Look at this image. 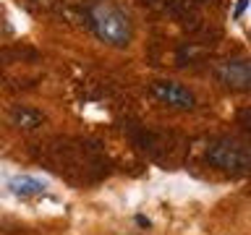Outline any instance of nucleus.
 <instances>
[{"instance_id":"39448f33","label":"nucleus","mask_w":251,"mask_h":235,"mask_svg":"<svg viewBox=\"0 0 251 235\" xmlns=\"http://www.w3.org/2000/svg\"><path fill=\"white\" fill-rule=\"evenodd\" d=\"M8 188H11L13 196H21V199H29V196H39L45 191V183H39L37 178L29 175H16L8 180Z\"/></svg>"},{"instance_id":"7ed1b4c3","label":"nucleus","mask_w":251,"mask_h":235,"mask_svg":"<svg viewBox=\"0 0 251 235\" xmlns=\"http://www.w3.org/2000/svg\"><path fill=\"white\" fill-rule=\"evenodd\" d=\"M149 89H152V97L157 102H162L165 107H173V110H194V105H196L194 92H188L183 84L170 81V78H160V81H154Z\"/></svg>"},{"instance_id":"f257e3e1","label":"nucleus","mask_w":251,"mask_h":235,"mask_svg":"<svg viewBox=\"0 0 251 235\" xmlns=\"http://www.w3.org/2000/svg\"><path fill=\"white\" fill-rule=\"evenodd\" d=\"M86 19H89V26L94 31V37L100 42H105L107 47H123L131 45L133 39V26L128 13L123 11L121 5H115L113 0H94L86 11Z\"/></svg>"},{"instance_id":"f03ea898","label":"nucleus","mask_w":251,"mask_h":235,"mask_svg":"<svg viewBox=\"0 0 251 235\" xmlns=\"http://www.w3.org/2000/svg\"><path fill=\"white\" fill-rule=\"evenodd\" d=\"M207 160H209V164H215L217 170L233 172V175H241V172H246L251 167L249 149L243 144H238V141H230V139L212 141L209 149H207Z\"/></svg>"},{"instance_id":"20e7f679","label":"nucleus","mask_w":251,"mask_h":235,"mask_svg":"<svg viewBox=\"0 0 251 235\" xmlns=\"http://www.w3.org/2000/svg\"><path fill=\"white\" fill-rule=\"evenodd\" d=\"M217 81L227 86L233 92H246L251 86V66L246 58H235V60H225L217 66Z\"/></svg>"},{"instance_id":"423d86ee","label":"nucleus","mask_w":251,"mask_h":235,"mask_svg":"<svg viewBox=\"0 0 251 235\" xmlns=\"http://www.w3.org/2000/svg\"><path fill=\"white\" fill-rule=\"evenodd\" d=\"M11 120H13V125H19V128H37V125H42L45 115L37 113V110H31V107H16L11 113Z\"/></svg>"}]
</instances>
